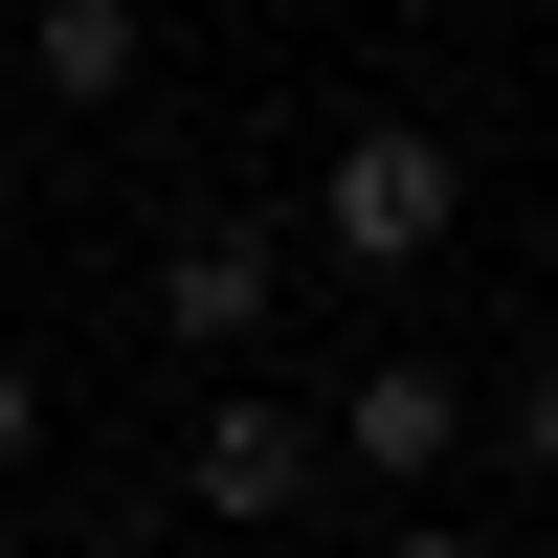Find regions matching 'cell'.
<instances>
[{
	"instance_id": "obj_1",
	"label": "cell",
	"mask_w": 558,
	"mask_h": 558,
	"mask_svg": "<svg viewBox=\"0 0 558 558\" xmlns=\"http://www.w3.org/2000/svg\"><path fill=\"white\" fill-rule=\"evenodd\" d=\"M447 223H470V157H447L425 112H357L336 157H313V246L336 268H425Z\"/></svg>"
},
{
	"instance_id": "obj_2",
	"label": "cell",
	"mask_w": 558,
	"mask_h": 558,
	"mask_svg": "<svg viewBox=\"0 0 558 558\" xmlns=\"http://www.w3.org/2000/svg\"><path fill=\"white\" fill-rule=\"evenodd\" d=\"M179 492H202L223 536H291L313 492H336V447H313V402H268V380H223V402H202V470H179Z\"/></svg>"
},
{
	"instance_id": "obj_3",
	"label": "cell",
	"mask_w": 558,
	"mask_h": 558,
	"mask_svg": "<svg viewBox=\"0 0 558 558\" xmlns=\"http://www.w3.org/2000/svg\"><path fill=\"white\" fill-rule=\"evenodd\" d=\"M313 447H336L357 492H447V447H470V402H447V357H357Z\"/></svg>"
},
{
	"instance_id": "obj_4",
	"label": "cell",
	"mask_w": 558,
	"mask_h": 558,
	"mask_svg": "<svg viewBox=\"0 0 558 558\" xmlns=\"http://www.w3.org/2000/svg\"><path fill=\"white\" fill-rule=\"evenodd\" d=\"M157 336L179 357H246L268 336V223H179V246H157Z\"/></svg>"
},
{
	"instance_id": "obj_5",
	"label": "cell",
	"mask_w": 558,
	"mask_h": 558,
	"mask_svg": "<svg viewBox=\"0 0 558 558\" xmlns=\"http://www.w3.org/2000/svg\"><path fill=\"white\" fill-rule=\"evenodd\" d=\"M134 68H157V23H134V0H45V23H23V89H45V112H112Z\"/></svg>"
},
{
	"instance_id": "obj_6",
	"label": "cell",
	"mask_w": 558,
	"mask_h": 558,
	"mask_svg": "<svg viewBox=\"0 0 558 558\" xmlns=\"http://www.w3.org/2000/svg\"><path fill=\"white\" fill-rule=\"evenodd\" d=\"M514 470L558 492V357H514Z\"/></svg>"
},
{
	"instance_id": "obj_7",
	"label": "cell",
	"mask_w": 558,
	"mask_h": 558,
	"mask_svg": "<svg viewBox=\"0 0 558 558\" xmlns=\"http://www.w3.org/2000/svg\"><path fill=\"white\" fill-rule=\"evenodd\" d=\"M23 447H45V357H0V492H23Z\"/></svg>"
},
{
	"instance_id": "obj_8",
	"label": "cell",
	"mask_w": 558,
	"mask_h": 558,
	"mask_svg": "<svg viewBox=\"0 0 558 558\" xmlns=\"http://www.w3.org/2000/svg\"><path fill=\"white\" fill-rule=\"evenodd\" d=\"M380 558H492V536H447V514H402V536H380Z\"/></svg>"
}]
</instances>
